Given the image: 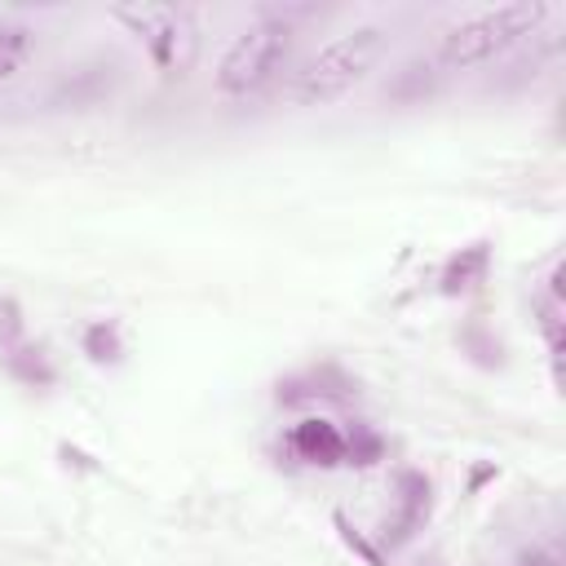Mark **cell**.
<instances>
[{
	"mask_svg": "<svg viewBox=\"0 0 566 566\" xmlns=\"http://www.w3.org/2000/svg\"><path fill=\"white\" fill-rule=\"evenodd\" d=\"M486 265H491V243H482V239L469 243V248H460V252H451L447 265H442V274H438V292L442 296H460V292L478 287L486 279Z\"/></svg>",
	"mask_w": 566,
	"mask_h": 566,
	"instance_id": "7",
	"label": "cell"
},
{
	"mask_svg": "<svg viewBox=\"0 0 566 566\" xmlns=\"http://www.w3.org/2000/svg\"><path fill=\"white\" fill-rule=\"evenodd\" d=\"M4 367H9V376L22 380V385H35V389L53 385V363H49V354H44L40 345H31V340L4 349Z\"/></svg>",
	"mask_w": 566,
	"mask_h": 566,
	"instance_id": "10",
	"label": "cell"
},
{
	"mask_svg": "<svg viewBox=\"0 0 566 566\" xmlns=\"http://www.w3.org/2000/svg\"><path fill=\"white\" fill-rule=\"evenodd\" d=\"M531 310H535V323L544 332V345H548V354L557 363L562 358V310H566L562 305V261H553V270L544 279V292H535Z\"/></svg>",
	"mask_w": 566,
	"mask_h": 566,
	"instance_id": "8",
	"label": "cell"
},
{
	"mask_svg": "<svg viewBox=\"0 0 566 566\" xmlns=\"http://www.w3.org/2000/svg\"><path fill=\"white\" fill-rule=\"evenodd\" d=\"M513 566H562V557L553 548H526V553H517Z\"/></svg>",
	"mask_w": 566,
	"mask_h": 566,
	"instance_id": "15",
	"label": "cell"
},
{
	"mask_svg": "<svg viewBox=\"0 0 566 566\" xmlns=\"http://www.w3.org/2000/svg\"><path fill=\"white\" fill-rule=\"evenodd\" d=\"M429 504H433L429 478L416 473V469H402V473H398V509H394V517L385 522V539H389V544H407V539L424 526Z\"/></svg>",
	"mask_w": 566,
	"mask_h": 566,
	"instance_id": "5",
	"label": "cell"
},
{
	"mask_svg": "<svg viewBox=\"0 0 566 566\" xmlns=\"http://www.w3.org/2000/svg\"><path fill=\"white\" fill-rule=\"evenodd\" d=\"M380 455H385V438H380L371 424L354 420V429L345 433V460H349V464H376Z\"/></svg>",
	"mask_w": 566,
	"mask_h": 566,
	"instance_id": "12",
	"label": "cell"
},
{
	"mask_svg": "<svg viewBox=\"0 0 566 566\" xmlns=\"http://www.w3.org/2000/svg\"><path fill=\"white\" fill-rule=\"evenodd\" d=\"M287 49H292V22H283V18H256V22H248L230 40V49L221 53V62H217V88L230 93V97H248V93L265 88L279 75Z\"/></svg>",
	"mask_w": 566,
	"mask_h": 566,
	"instance_id": "3",
	"label": "cell"
},
{
	"mask_svg": "<svg viewBox=\"0 0 566 566\" xmlns=\"http://www.w3.org/2000/svg\"><path fill=\"white\" fill-rule=\"evenodd\" d=\"M111 18L124 22L146 44V53L155 57L159 71L181 75L195 62L199 27H195L190 9H181V4H115Z\"/></svg>",
	"mask_w": 566,
	"mask_h": 566,
	"instance_id": "4",
	"label": "cell"
},
{
	"mask_svg": "<svg viewBox=\"0 0 566 566\" xmlns=\"http://www.w3.org/2000/svg\"><path fill=\"white\" fill-rule=\"evenodd\" d=\"M31 53H35V27L22 18H0V80L22 71Z\"/></svg>",
	"mask_w": 566,
	"mask_h": 566,
	"instance_id": "9",
	"label": "cell"
},
{
	"mask_svg": "<svg viewBox=\"0 0 566 566\" xmlns=\"http://www.w3.org/2000/svg\"><path fill=\"white\" fill-rule=\"evenodd\" d=\"M548 18H553V4H544V0H513V4H500V9H486V13H473V18H460L455 27H447L438 35V62H447V66L491 62L495 53H504L517 40L535 35Z\"/></svg>",
	"mask_w": 566,
	"mask_h": 566,
	"instance_id": "2",
	"label": "cell"
},
{
	"mask_svg": "<svg viewBox=\"0 0 566 566\" xmlns=\"http://www.w3.org/2000/svg\"><path fill=\"white\" fill-rule=\"evenodd\" d=\"M84 354H88L93 363H115V358L124 354V345H119V327H115L111 318L88 323V327H84Z\"/></svg>",
	"mask_w": 566,
	"mask_h": 566,
	"instance_id": "11",
	"label": "cell"
},
{
	"mask_svg": "<svg viewBox=\"0 0 566 566\" xmlns=\"http://www.w3.org/2000/svg\"><path fill=\"white\" fill-rule=\"evenodd\" d=\"M389 44V31L380 22H367V27H354L345 35H336L332 44H323L296 75H292V88L287 97L296 106H327L336 97H345L358 80H367V71L380 62Z\"/></svg>",
	"mask_w": 566,
	"mask_h": 566,
	"instance_id": "1",
	"label": "cell"
},
{
	"mask_svg": "<svg viewBox=\"0 0 566 566\" xmlns=\"http://www.w3.org/2000/svg\"><path fill=\"white\" fill-rule=\"evenodd\" d=\"M332 522H336V531L345 535V544H349V548H354V553H358L367 566H385V557H380V553H376V548H371V544H367V539H363V535L349 526V517H345V513H336Z\"/></svg>",
	"mask_w": 566,
	"mask_h": 566,
	"instance_id": "14",
	"label": "cell"
},
{
	"mask_svg": "<svg viewBox=\"0 0 566 566\" xmlns=\"http://www.w3.org/2000/svg\"><path fill=\"white\" fill-rule=\"evenodd\" d=\"M287 451H292L301 464L332 469V464H345V433H340L332 420L310 416V420L292 424V433H287Z\"/></svg>",
	"mask_w": 566,
	"mask_h": 566,
	"instance_id": "6",
	"label": "cell"
},
{
	"mask_svg": "<svg viewBox=\"0 0 566 566\" xmlns=\"http://www.w3.org/2000/svg\"><path fill=\"white\" fill-rule=\"evenodd\" d=\"M22 345V310L13 296H0V354Z\"/></svg>",
	"mask_w": 566,
	"mask_h": 566,
	"instance_id": "13",
	"label": "cell"
}]
</instances>
